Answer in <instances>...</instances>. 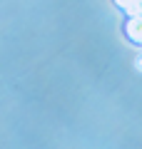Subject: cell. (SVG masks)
<instances>
[{
    "mask_svg": "<svg viewBox=\"0 0 142 149\" xmlns=\"http://www.w3.org/2000/svg\"><path fill=\"white\" fill-rule=\"evenodd\" d=\"M135 67H137V70H142V52L137 55V60H135Z\"/></svg>",
    "mask_w": 142,
    "mask_h": 149,
    "instance_id": "7a4b0ae2",
    "label": "cell"
},
{
    "mask_svg": "<svg viewBox=\"0 0 142 149\" xmlns=\"http://www.w3.org/2000/svg\"><path fill=\"white\" fill-rule=\"evenodd\" d=\"M125 30H127V37H130V40L142 42V15H132Z\"/></svg>",
    "mask_w": 142,
    "mask_h": 149,
    "instance_id": "6da1fadb",
    "label": "cell"
},
{
    "mask_svg": "<svg viewBox=\"0 0 142 149\" xmlns=\"http://www.w3.org/2000/svg\"><path fill=\"white\" fill-rule=\"evenodd\" d=\"M115 3H117V5H120V8H127V5H130V3H132V0H115Z\"/></svg>",
    "mask_w": 142,
    "mask_h": 149,
    "instance_id": "3957f363",
    "label": "cell"
}]
</instances>
